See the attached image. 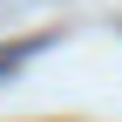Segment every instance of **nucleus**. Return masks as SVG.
<instances>
[{
	"instance_id": "1",
	"label": "nucleus",
	"mask_w": 122,
	"mask_h": 122,
	"mask_svg": "<svg viewBox=\"0 0 122 122\" xmlns=\"http://www.w3.org/2000/svg\"><path fill=\"white\" fill-rule=\"evenodd\" d=\"M34 48H41V41H20V48H0V75H14L20 61H34Z\"/></svg>"
}]
</instances>
